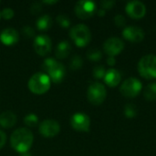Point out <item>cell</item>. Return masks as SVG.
Returning a JSON list of instances; mask_svg holds the SVG:
<instances>
[{
	"mask_svg": "<svg viewBox=\"0 0 156 156\" xmlns=\"http://www.w3.org/2000/svg\"><path fill=\"white\" fill-rule=\"evenodd\" d=\"M33 139V134L28 129L19 128L12 133L10 137V144L15 151L23 154H27L31 148Z\"/></svg>",
	"mask_w": 156,
	"mask_h": 156,
	"instance_id": "cell-1",
	"label": "cell"
},
{
	"mask_svg": "<svg viewBox=\"0 0 156 156\" xmlns=\"http://www.w3.org/2000/svg\"><path fill=\"white\" fill-rule=\"evenodd\" d=\"M50 79L43 72L34 74L28 80V89L35 94L41 95L46 93L50 88Z\"/></svg>",
	"mask_w": 156,
	"mask_h": 156,
	"instance_id": "cell-2",
	"label": "cell"
},
{
	"mask_svg": "<svg viewBox=\"0 0 156 156\" xmlns=\"http://www.w3.org/2000/svg\"><path fill=\"white\" fill-rule=\"evenodd\" d=\"M69 36L73 42L80 48L87 46L91 39V34L89 27L83 24L74 26L70 29Z\"/></svg>",
	"mask_w": 156,
	"mask_h": 156,
	"instance_id": "cell-3",
	"label": "cell"
},
{
	"mask_svg": "<svg viewBox=\"0 0 156 156\" xmlns=\"http://www.w3.org/2000/svg\"><path fill=\"white\" fill-rule=\"evenodd\" d=\"M138 70L142 77L147 80L156 78V56L146 55L138 63Z\"/></svg>",
	"mask_w": 156,
	"mask_h": 156,
	"instance_id": "cell-4",
	"label": "cell"
},
{
	"mask_svg": "<svg viewBox=\"0 0 156 156\" xmlns=\"http://www.w3.org/2000/svg\"><path fill=\"white\" fill-rule=\"evenodd\" d=\"M106 94H107V91H106L105 87L100 82L92 83L89 87L88 92H87L88 100L90 101V103L94 105L101 104L106 98Z\"/></svg>",
	"mask_w": 156,
	"mask_h": 156,
	"instance_id": "cell-5",
	"label": "cell"
},
{
	"mask_svg": "<svg viewBox=\"0 0 156 156\" xmlns=\"http://www.w3.org/2000/svg\"><path fill=\"white\" fill-rule=\"evenodd\" d=\"M142 90V83L135 78H130L123 81L121 86V92L127 98L136 97Z\"/></svg>",
	"mask_w": 156,
	"mask_h": 156,
	"instance_id": "cell-6",
	"label": "cell"
},
{
	"mask_svg": "<svg viewBox=\"0 0 156 156\" xmlns=\"http://www.w3.org/2000/svg\"><path fill=\"white\" fill-rule=\"evenodd\" d=\"M96 12V5L92 1L81 0L77 2L75 5V13L78 17L81 19H88L91 17Z\"/></svg>",
	"mask_w": 156,
	"mask_h": 156,
	"instance_id": "cell-7",
	"label": "cell"
},
{
	"mask_svg": "<svg viewBox=\"0 0 156 156\" xmlns=\"http://www.w3.org/2000/svg\"><path fill=\"white\" fill-rule=\"evenodd\" d=\"M52 48V41L47 35H39L34 39V48L35 51L39 56L48 55Z\"/></svg>",
	"mask_w": 156,
	"mask_h": 156,
	"instance_id": "cell-8",
	"label": "cell"
},
{
	"mask_svg": "<svg viewBox=\"0 0 156 156\" xmlns=\"http://www.w3.org/2000/svg\"><path fill=\"white\" fill-rule=\"evenodd\" d=\"M72 128L78 132H89L90 126V120L85 113L78 112L72 115L70 119Z\"/></svg>",
	"mask_w": 156,
	"mask_h": 156,
	"instance_id": "cell-9",
	"label": "cell"
},
{
	"mask_svg": "<svg viewBox=\"0 0 156 156\" xmlns=\"http://www.w3.org/2000/svg\"><path fill=\"white\" fill-rule=\"evenodd\" d=\"M39 133L46 138H52L58 134L60 126L58 122L54 120H46L39 124Z\"/></svg>",
	"mask_w": 156,
	"mask_h": 156,
	"instance_id": "cell-10",
	"label": "cell"
},
{
	"mask_svg": "<svg viewBox=\"0 0 156 156\" xmlns=\"http://www.w3.org/2000/svg\"><path fill=\"white\" fill-rule=\"evenodd\" d=\"M104 51L110 56L114 57L115 55L120 54L124 48V43L121 38L118 37H111L107 39L103 46Z\"/></svg>",
	"mask_w": 156,
	"mask_h": 156,
	"instance_id": "cell-11",
	"label": "cell"
},
{
	"mask_svg": "<svg viewBox=\"0 0 156 156\" xmlns=\"http://www.w3.org/2000/svg\"><path fill=\"white\" fill-rule=\"evenodd\" d=\"M126 13L133 18L139 19L144 16L146 7L144 3L140 1H131L126 5Z\"/></svg>",
	"mask_w": 156,
	"mask_h": 156,
	"instance_id": "cell-12",
	"label": "cell"
},
{
	"mask_svg": "<svg viewBox=\"0 0 156 156\" xmlns=\"http://www.w3.org/2000/svg\"><path fill=\"white\" fill-rule=\"evenodd\" d=\"M122 35L125 39L131 41V42H141L144 38V30L139 27H128L122 31Z\"/></svg>",
	"mask_w": 156,
	"mask_h": 156,
	"instance_id": "cell-13",
	"label": "cell"
},
{
	"mask_svg": "<svg viewBox=\"0 0 156 156\" xmlns=\"http://www.w3.org/2000/svg\"><path fill=\"white\" fill-rule=\"evenodd\" d=\"M48 77L54 83H60L66 76V69L64 65L57 61L48 70Z\"/></svg>",
	"mask_w": 156,
	"mask_h": 156,
	"instance_id": "cell-14",
	"label": "cell"
},
{
	"mask_svg": "<svg viewBox=\"0 0 156 156\" xmlns=\"http://www.w3.org/2000/svg\"><path fill=\"white\" fill-rule=\"evenodd\" d=\"M0 40L5 46H13L19 40V34L14 28H5L0 34Z\"/></svg>",
	"mask_w": 156,
	"mask_h": 156,
	"instance_id": "cell-15",
	"label": "cell"
},
{
	"mask_svg": "<svg viewBox=\"0 0 156 156\" xmlns=\"http://www.w3.org/2000/svg\"><path fill=\"white\" fill-rule=\"evenodd\" d=\"M121 73L114 69H111L106 71L104 76V81L109 87H116L121 81Z\"/></svg>",
	"mask_w": 156,
	"mask_h": 156,
	"instance_id": "cell-16",
	"label": "cell"
},
{
	"mask_svg": "<svg viewBox=\"0 0 156 156\" xmlns=\"http://www.w3.org/2000/svg\"><path fill=\"white\" fill-rule=\"evenodd\" d=\"M16 122V116L10 111L0 114V125L4 128H11Z\"/></svg>",
	"mask_w": 156,
	"mask_h": 156,
	"instance_id": "cell-17",
	"label": "cell"
},
{
	"mask_svg": "<svg viewBox=\"0 0 156 156\" xmlns=\"http://www.w3.org/2000/svg\"><path fill=\"white\" fill-rule=\"evenodd\" d=\"M70 50H71V46H70L69 42L67 40H63V41L59 42L57 46L56 57L59 59H64L69 56Z\"/></svg>",
	"mask_w": 156,
	"mask_h": 156,
	"instance_id": "cell-18",
	"label": "cell"
},
{
	"mask_svg": "<svg viewBox=\"0 0 156 156\" xmlns=\"http://www.w3.org/2000/svg\"><path fill=\"white\" fill-rule=\"evenodd\" d=\"M37 28L40 31H47L52 26V18L49 15H43L39 16L36 23Z\"/></svg>",
	"mask_w": 156,
	"mask_h": 156,
	"instance_id": "cell-19",
	"label": "cell"
},
{
	"mask_svg": "<svg viewBox=\"0 0 156 156\" xmlns=\"http://www.w3.org/2000/svg\"><path fill=\"white\" fill-rule=\"evenodd\" d=\"M144 96L150 101L156 100V83H151L144 89Z\"/></svg>",
	"mask_w": 156,
	"mask_h": 156,
	"instance_id": "cell-20",
	"label": "cell"
},
{
	"mask_svg": "<svg viewBox=\"0 0 156 156\" xmlns=\"http://www.w3.org/2000/svg\"><path fill=\"white\" fill-rule=\"evenodd\" d=\"M24 122H25V124L27 126L35 127L38 123V118H37V116L36 114L29 113V114L26 115V117L24 118Z\"/></svg>",
	"mask_w": 156,
	"mask_h": 156,
	"instance_id": "cell-21",
	"label": "cell"
},
{
	"mask_svg": "<svg viewBox=\"0 0 156 156\" xmlns=\"http://www.w3.org/2000/svg\"><path fill=\"white\" fill-rule=\"evenodd\" d=\"M87 57L91 61H99L101 58L102 54H101V52L99 49H97V48H91V49H90L88 51Z\"/></svg>",
	"mask_w": 156,
	"mask_h": 156,
	"instance_id": "cell-22",
	"label": "cell"
},
{
	"mask_svg": "<svg viewBox=\"0 0 156 156\" xmlns=\"http://www.w3.org/2000/svg\"><path fill=\"white\" fill-rule=\"evenodd\" d=\"M82 64H83V61H82V58L81 57L76 55L74 56L70 62H69V66H70V69H74V70H77V69H80L81 67H82Z\"/></svg>",
	"mask_w": 156,
	"mask_h": 156,
	"instance_id": "cell-23",
	"label": "cell"
},
{
	"mask_svg": "<svg viewBox=\"0 0 156 156\" xmlns=\"http://www.w3.org/2000/svg\"><path fill=\"white\" fill-rule=\"evenodd\" d=\"M57 22H58V24L60 25V27H62L64 28H68L70 26V19L69 18V16L67 15H64V14L58 15L57 16Z\"/></svg>",
	"mask_w": 156,
	"mask_h": 156,
	"instance_id": "cell-24",
	"label": "cell"
},
{
	"mask_svg": "<svg viewBox=\"0 0 156 156\" xmlns=\"http://www.w3.org/2000/svg\"><path fill=\"white\" fill-rule=\"evenodd\" d=\"M124 113L127 118H133L137 114V109L136 106L133 104H127L124 109Z\"/></svg>",
	"mask_w": 156,
	"mask_h": 156,
	"instance_id": "cell-25",
	"label": "cell"
},
{
	"mask_svg": "<svg viewBox=\"0 0 156 156\" xmlns=\"http://www.w3.org/2000/svg\"><path fill=\"white\" fill-rule=\"evenodd\" d=\"M56 62H57L56 59H54V58H46V59L44 60V62H43L41 68H42V69H43L44 71H46V72L48 73V70L52 68V66H53Z\"/></svg>",
	"mask_w": 156,
	"mask_h": 156,
	"instance_id": "cell-26",
	"label": "cell"
},
{
	"mask_svg": "<svg viewBox=\"0 0 156 156\" xmlns=\"http://www.w3.org/2000/svg\"><path fill=\"white\" fill-rule=\"evenodd\" d=\"M105 73H106L105 69H104V67H102V66H97V67H95V68L93 69V76H94L96 79H99V80H100V79L104 78Z\"/></svg>",
	"mask_w": 156,
	"mask_h": 156,
	"instance_id": "cell-27",
	"label": "cell"
},
{
	"mask_svg": "<svg viewBox=\"0 0 156 156\" xmlns=\"http://www.w3.org/2000/svg\"><path fill=\"white\" fill-rule=\"evenodd\" d=\"M14 15H15V12L10 7H5L1 12V16L5 19H11L14 16Z\"/></svg>",
	"mask_w": 156,
	"mask_h": 156,
	"instance_id": "cell-28",
	"label": "cell"
},
{
	"mask_svg": "<svg viewBox=\"0 0 156 156\" xmlns=\"http://www.w3.org/2000/svg\"><path fill=\"white\" fill-rule=\"evenodd\" d=\"M41 9H42V4L39 2H35L30 6V13L32 15H37L40 13Z\"/></svg>",
	"mask_w": 156,
	"mask_h": 156,
	"instance_id": "cell-29",
	"label": "cell"
},
{
	"mask_svg": "<svg viewBox=\"0 0 156 156\" xmlns=\"http://www.w3.org/2000/svg\"><path fill=\"white\" fill-rule=\"evenodd\" d=\"M22 33L27 37H32L35 36V30L31 27H28V26H26L22 28Z\"/></svg>",
	"mask_w": 156,
	"mask_h": 156,
	"instance_id": "cell-30",
	"label": "cell"
},
{
	"mask_svg": "<svg viewBox=\"0 0 156 156\" xmlns=\"http://www.w3.org/2000/svg\"><path fill=\"white\" fill-rule=\"evenodd\" d=\"M114 22H115L116 26L122 27H123V26L125 25L126 20H125V17H124L122 15H117V16H115V17H114Z\"/></svg>",
	"mask_w": 156,
	"mask_h": 156,
	"instance_id": "cell-31",
	"label": "cell"
},
{
	"mask_svg": "<svg viewBox=\"0 0 156 156\" xmlns=\"http://www.w3.org/2000/svg\"><path fill=\"white\" fill-rule=\"evenodd\" d=\"M115 2L114 1H102L101 2V5L102 9H108V8H112V5H114Z\"/></svg>",
	"mask_w": 156,
	"mask_h": 156,
	"instance_id": "cell-32",
	"label": "cell"
},
{
	"mask_svg": "<svg viewBox=\"0 0 156 156\" xmlns=\"http://www.w3.org/2000/svg\"><path fill=\"white\" fill-rule=\"evenodd\" d=\"M5 142H6V136L4 132L0 131V149L4 147Z\"/></svg>",
	"mask_w": 156,
	"mask_h": 156,
	"instance_id": "cell-33",
	"label": "cell"
},
{
	"mask_svg": "<svg viewBox=\"0 0 156 156\" xmlns=\"http://www.w3.org/2000/svg\"><path fill=\"white\" fill-rule=\"evenodd\" d=\"M107 63L110 66H113L115 64V58L113 57H109L108 59H107Z\"/></svg>",
	"mask_w": 156,
	"mask_h": 156,
	"instance_id": "cell-34",
	"label": "cell"
},
{
	"mask_svg": "<svg viewBox=\"0 0 156 156\" xmlns=\"http://www.w3.org/2000/svg\"><path fill=\"white\" fill-rule=\"evenodd\" d=\"M98 14H99L100 16H104V14H105V11H104V9L101 8V9L98 11Z\"/></svg>",
	"mask_w": 156,
	"mask_h": 156,
	"instance_id": "cell-35",
	"label": "cell"
},
{
	"mask_svg": "<svg viewBox=\"0 0 156 156\" xmlns=\"http://www.w3.org/2000/svg\"><path fill=\"white\" fill-rule=\"evenodd\" d=\"M44 4H48V5H52V4H56L57 1H44Z\"/></svg>",
	"mask_w": 156,
	"mask_h": 156,
	"instance_id": "cell-36",
	"label": "cell"
},
{
	"mask_svg": "<svg viewBox=\"0 0 156 156\" xmlns=\"http://www.w3.org/2000/svg\"><path fill=\"white\" fill-rule=\"evenodd\" d=\"M20 156H32V155L27 153V154H21V155H20Z\"/></svg>",
	"mask_w": 156,
	"mask_h": 156,
	"instance_id": "cell-37",
	"label": "cell"
},
{
	"mask_svg": "<svg viewBox=\"0 0 156 156\" xmlns=\"http://www.w3.org/2000/svg\"><path fill=\"white\" fill-rule=\"evenodd\" d=\"M0 17H1V13H0Z\"/></svg>",
	"mask_w": 156,
	"mask_h": 156,
	"instance_id": "cell-38",
	"label": "cell"
},
{
	"mask_svg": "<svg viewBox=\"0 0 156 156\" xmlns=\"http://www.w3.org/2000/svg\"><path fill=\"white\" fill-rule=\"evenodd\" d=\"M0 3H1V2H0Z\"/></svg>",
	"mask_w": 156,
	"mask_h": 156,
	"instance_id": "cell-39",
	"label": "cell"
}]
</instances>
